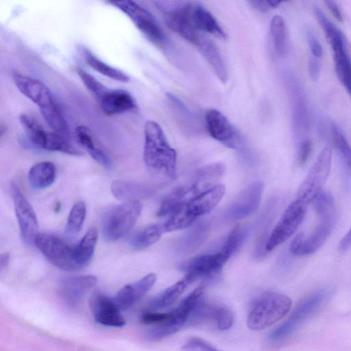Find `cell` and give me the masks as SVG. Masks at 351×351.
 <instances>
[{"instance_id": "obj_47", "label": "cell", "mask_w": 351, "mask_h": 351, "mask_svg": "<svg viewBox=\"0 0 351 351\" xmlns=\"http://www.w3.org/2000/svg\"><path fill=\"white\" fill-rule=\"evenodd\" d=\"M325 3L326 4L327 8L330 11L333 16L339 21H343V15L342 13L337 5V4L332 1H326Z\"/></svg>"}, {"instance_id": "obj_23", "label": "cell", "mask_w": 351, "mask_h": 351, "mask_svg": "<svg viewBox=\"0 0 351 351\" xmlns=\"http://www.w3.org/2000/svg\"><path fill=\"white\" fill-rule=\"evenodd\" d=\"M196 46L211 66L219 80L226 83L228 80L227 69L215 45L203 36Z\"/></svg>"}, {"instance_id": "obj_7", "label": "cell", "mask_w": 351, "mask_h": 351, "mask_svg": "<svg viewBox=\"0 0 351 351\" xmlns=\"http://www.w3.org/2000/svg\"><path fill=\"white\" fill-rule=\"evenodd\" d=\"M327 297L325 290L315 291L302 299L288 318L270 334L273 343H280L289 337L295 330L322 305Z\"/></svg>"}, {"instance_id": "obj_31", "label": "cell", "mask_w": 351, "mask_h": 351, "mask_svg": "<svg viewBox=\"0 0 351 351\" xmlns=\"http://www.w3.org/2000/svg\"><path fill=\"white\" fill-rule=\"evenodd\" d=\"M330 130L332 144L341 158L346 171L351 176V145L343 133L335 123L331 125Z\"/></svg>"}, {"instance_id": "obj_34", "label": "cell", "mask_w": 351, "mask_h": 351, "mask_svg": "<svg viewBox=\"0 0 351 351\" xmlns=\"http://www.w3.org/2000/svg\"><path fill=\"white\" fill-rule=\"evenodd\" d=\"M270 30L276 53L280 56H284L287 47V30L285 21L280 16L276 15L272 18Z\"/></svg>"}, {"instance_id": "obj_21", "label": "cell", "mask_w": 351, "mask_h": 351, "mask_svg": "<svg viewBox=\"0 0 351 351\" xmlns=\"http://www.w3.org/2000/svg\"><path fill=\"white\" fill-rule=\"evenodd\" d=\"M191 17L193 25L199 32L208 33L221 39L227 38L225 31L215 16L202 5L192 3Z\"/></svg>"}, {"instance_id": "obj_18", "label": "cell", "mask_w": 351, "mask_h": 351, "mask_svg": "<svg viewBox=\"0 0 351 351\" xmlns=\"http://www.w3.org/2000/svg\"><path fill=\"white\" fill-rule=\"evenodd\" d=\"M97 280L93 275L65 277L59 283L60 294L68 304L75 306L95 287Z\"/></svg>"}, {"instance_id": "obj_40", "label": "cell", "mask_w": 351, "mask_h": 351, "mask_svg": "<svg viewBox=\"0 0 351 351\" xmlns=\"http://www.w3.org/2000/svg\"><path fill=\"white\" fill-rule=\"evenodd\" d=\"M213 319L221 330L229 329L233 324L234 316L232 311L226 306H219L214 308Z\"/></svg>"}, {"instance_id": "obj_32", "label": "cell", "mask_w": 351, "mask_h": 351, "mask_svg": "<svg viewBox=\"0 0 351 351\" xmlns=\"http://www.w3.org/2000/svg\"><path fill=\"white\" fill-rule=\"evenodd\" d=\"M19 121L31 143L41 149L47 131L42 127L34 117L29 114H21Z\"/></svg>"}, {"instance_id": "obj_46", "label": "cell", "mask_w": 351, "mask_h": 351, "mask_svg": "<svg viewBox=\"0 0 351 351\" xmlns=\"http://www.w3.org/2000/svg\"><path fill=\"white\" fill-rule=\"evenodd\" d=\"M320 72V63L318 58H310L308 62V73L313 80L317 81Z\"/></svg>"}, {"instance_id": "obj_42", "label": "cell", "mask_w": 351, "mask_h": 351, "mask_svg": "<svg viewBox=\"0 0 351 351\" xmlns=\"http://www.w3.org/2000/svg\"><path fill=\"white\" fill-rule=\"evenodd\" d=\"M182 351H218L207 341L199 337L188 339L182 346Z\"/></svg>"}, {"instance_id": "obj_41", "label": "cell", "mask_w": 351, "mask_h": 351, "mask_svg": "<svg viewBox=\"0 0 351 351\" xmlns=\"http://www.w3.org/2000/svg\"><path fill=\"white\" fill-rule=\"evenodd\" d=\"M173 316V310L165 313L147 311L142 314L141 319L143 323L154 326L169 322Z\"/></svg>"}, {"instance_id": "obj_43", "label": "cell", "mask_w": 351, "mask_h": 351, "mask_svg": "<svg viewBox=\"0 0 351 351\" xmlns=\"http://www.w3.org/2000/svg\"><path fill=\"white\" fill-rule=\"evenodd\" d=\"M312 152V142L305 138L298 145L297 162L300 166H303L308 161Z\"/></svg>"}, {"instance_id": "obj_33", "label": "cell", "mask_w": 351, "mask_h": 351, "mask_svg": "<svg viewBox=\"0 0 351 351\" xmlns=\"http://www.w3.org/2000/svg\"><path fill=\"white\" fill-rule=\"evenodd\" d=\"M40 112L45 122L54 132L65 138L68 136V124L58 104L41 110Z\"/></svg>"}, {"instance_id": "obj_14", "label": "cell", "mask_w": 351, "mask_h": 351, "mask_svg": "<svg viewBox=\"0 0 351 351\" xmlns=\"http://www.w3.org/2000/svg\"><path fill=\"white\" fill-rule=\"evenodd\" d=\"M12 79L19 90L36 104L40 110L57 104L50 89L40 80L17 71L12 72Z\"/></svg>"}, {"instance_id": "obj_20", "label": "cell", "mask_w": 351, "mask_h": 351, "mask_svg": "<svg viewBox=\"0 0 351 351\" xmlns=\"http://www.w3.org/2000/svg\"><path fill=\"white\" fill-rule=\"evenodd\" d=\"M99 106L104 114L112 116L135 109L136 103L128 91L114 89L108 90L99 99Z\"/></svg>"}, {"instance_id": "obj_17", "label": "cell", "mask_w": 351, "mask_h": 351, "mask_svg": "<svg viewBox=\"0 0 351 351\" xmlns=\"http://www.w3.org/2000/svg\"><path fill=\"white\" fill-rule=\"evenodd\" d=\"M90 305L97 323L113 327H122L125 325V320L116 306L112 298L97 292L92 295Z\"/></svg>"}, {"instance_id": "obj_5", "label": "cell", "mask_w": 351, "mask_h": 351, "mask_svg": "<svg viewBox=\"0 0 351 351\" xmlns=\"http://www.w3.org/2000/svg\"><path fill=\"white\" fill-rule=\"evenodd\" d=\"M163 14L167 25L183 38L197 45L204 35L193 25L191 17L192 3L182 1L154 2Z\"/></svg>"}, {"instance_id": "obj_49", "label": "cell", "mask_w": 351, "mask_h": 351, "mask_svg": "<svg viewBox=\"0 0 351 351\" xmlns=\"http://www.w3.org/2000/svg\"><path fill=\"white\" fill-rule=\"evenodd\" d=\"M10 260V256L8 253H3L1 254L0 256V268L2 271L4 268H5L8 263Z\"/></svg>"}, {"instance_id": "obj_28", "label": "cell", "mask_w": 351, "mask_h": 351, "mask_svg": "<svg viewBox=\"0 0 351 351\" xmlns=\"http://www.w3.org/2000/svg\"><path fill=\"white\" fill-rule=\"evenodd\" d=\"M98 233L95 228L89 229L80 242L75 245V256L80 269L91 261L97 241Z\"/></svg>"}, {"instance_id": "obj_19", "label": "cell", "mask_w": 351, "mask_h": 351, "mask_svg": "<svg viewBox=\"0 0 351 351\" xmlns=\"http://www.w3.org/2000/svg\"><path fill=\"white\" fill-rule=\"evenodd\" d=\"M225 186L217 184L182 206L189 217L194 221L212 211L225 193Z\"/></svg>"}, {"instance_id": "obj_36", "label": "cell", "mask_w": 351, "mask_h": 351, "mask_svg": "<svg viewBox=\"0 0 351 351\" xmlns=\"http://www.w3.org/2000/svg\"><path fill=\"white\" fill-rule=\"evenodd\" d=\"M245 235L244 228L237 225L228 234L221 251L230 258L242 244Z\"/></svg>"}, {"instance_id": "obj_11", "label": "cell", "mask_w": 351, "mask_h": 351, "mask_svg": "<svg viewBox=\"0 0 351 351\" xmlns=\"http://www.w3.org/2000/svg\"><path fill=\"white\" fill-rule=\"evenodd\" d=\"M307 205L295 199L285 209L265 243V250L271 251L290 238L302 223Z\"/></svg>"}, {"instance_id": "obj_25", "label": "cell", "mask_w": 351, "mask_h": 351, "mask_svg": "<svg viewBox=\"0 0 351 351\" xmlns=\"http://www.w3.org/2000/svg\"><path fill=\"white\" fill-rule=\"evenodd\" d=\"M75 135L80 145L97 162L106 168L112 167L110 158L103 149L97 146L91 132L86 126L78 125L75 128Z\"/></svg>"}, {"instance_id": "obj_24", "label": "cell", "mask_w": 351, "mask_h": 351, "mask_svg": "<svg viewBox=\"0 0 351 351\" xmlns=\"http://www.w3.org/2000/svg\"><path fill=\"white\" fill-rule=\"evenodd\" d=\"M56 174V169L52 162L42 161L34 164L30 168L27 179L32 188L44 189L53 184Z\"/></svg>"}, {"instance_id": "obj_44", "label": "cell", "mask_w": 351, "mask_h": 351, "mask_svg": "<svg viewBox=\"0 0 351 351\" xmlns=\"http://www.w3.org/2000/svg\"><path fill=\"white\" fill-rule=\"evenodd\" d=\"M306 38L312 56L319 59L323 53L319 41L311 30H307Z\"/></svg>"}, {"instance_id": "obj_30", "label": "cell", "mask_w": 351, "mask_h": 351, "mask_svg": "<svg viewBox=\"0 0 351 351\" xmlns=\"http://www.w3.org/2000/svg\"><path fill=\"white\" fill-rule=\"evenodd\" d=\"M83 56L86 64L101 75L121 82H128L130 80V77L127 74L103 62L89 50L84 49Z\"/></svg>"}, {"instance_id": "obj_37", "label": "cell", "mask_w": 351, "mask_h": 351, "mask_svg": "<svg viewBox=\"0 0 351 351\" xmlns=\"http://www.w3.org/2000/svg\"><path fill=\"white\" fill-rule=\"evenodd\" d=\"M77 71L84 86L96 98L100 99L109 90L86 71L78 68Z\"/></svg>"}, {"instance_id": "obj_4", "label": "cell", "mask_w": 351, "mask_h": 351, "mask_svg": "<svg viewBox=\"0 0 351 351\" xmlns=\"http://www.w3.org/2000/svg\"><path fill=\"white\" fill-rule=\"evenodd\" d=\"M291 300L287 295L265 291L252 302L247 317L249 328L263 330L284 317L289 311Z\"/></svg>"}, {"instance_id": "obj_10", "label": "cell", "mask_w": 351, "mask_h": 351, "mask_svg": "<svg viewBox=\"0 0 351 351\" xmlns=\"http://www.w3.org/2000/svg\"><path fill=\"white\" fill-rule=\"evenodd\" d=\"M109 3L125 13L136 27L153 43L160 47L168 44V40L153 15L132 1H110Z\"/></svg>"}, {"instance_id": "obj_13", "label": "cell", "mask_w": 351, "mask_h": 351, "mask_svg": "<svg viewBox=\"0 0 351 351\" xmlns=\"http://www.w3.org/2000/svg\"><path fill=\"white\" fill-rule=\"evenodd\" d=\"M207 129L210 135L230 149H240L241 137L226 117L217 109H209L205 116Z\"/></svg>"}, {"instance_id": "obj_38", "label": "cell", "mask_w": 351, "mask_h": 351, "mask_svg": "<svg viewBox=\"0 0 351 351\" xmlns=\"http://www.w3.org/2000/svg\"><path fill=\"white\" fill-rule=\"evenodd\" d=\"M294 123L295 132L298 137L305 135L308 127V113L305 101H298L295 109Z\"/></svg>"}, {"instance_id": "obj_26", "label": "cell", "mask_w": 351, "mask_h": 351, "mask_svg": "<svg viewBox=\"0 0 351 351\" xmlns=\"http://www.w3.org/2000/svg\"><path fill=\"white\" fill-rule=\"evenodd\" d=\"M111 191L116 198L125 202L139 201L140 198L149 194V190L144 186L123 179L112 182Z\"/></svg>"}, {"instance_id": "obj_39", "label": "cell", "mask_w": 351, "mask_h": 351, "mask_svg": "<svg viewBox=\"0 0 351 351\" xmlns=\"http://www.w3.org/2000/svg\"><path fill=\"white\" fill-rule=\"evenodd\" d=\"M156 280V276L155 274L150 273L138 281L130 284L131 289L136 302L141 300L150 290Z\"/></svg>"}, {"instance_id": "obj_1", "label": "cell", "mask_w": 351, "mask_h": 351, "mask_svg": "<svg viewBox=\"0 0 351 351\" xmlns=\"http://www.w3.org/2000/svg\"><path fill=\"white\" fill-rule=\"evenodd\" d=\"M311 204L319 217V222L307 236L300 233L293 239L289 246V251L293 255L302 256L315 253L323 245L335 228L337 212L332 195L322 191Z\"/></svg>"}, {"instance_id": "obj_9", "label": "cell", "mask_w": 351, "mask_h": 351, "mask_svg": "<svg viewBox=\"0 0 351 351\" xmlns=\"http://www.w3.org/2000/svg\"><path fill=\"white\" fill-rule=\"evenodd\" d=\"M34 245L53 265L65 271H76L80 268L75 256V246L63 239L47 233H38Z\"/></svg>"}, {"instance_id": "obj_45", "label": "cell", "mask_w": 351, "mask_h": 351, "mask_svg": "<svg viewBox=\"0 0 351 351\" xmlns=\"http://www.w3.org/2000/svg\"><path fill=\"white\" fill-rule=\"evenodd\" d=\"M281 1H252L250 3L260 11H266L270 8H276Z\"/></svg>"}, {"instance_id": "obj_3", "label": "cell", "mask_w": 351, "mask_h": 351, "mask_svg": "<svg viewBox=\"0 0 351 351\" xmlns=\"http://www.w3.org/2000/svg\"><path fill=\"white\" fill-rule=\"evenodd\" d=\"M225 166L220 162H215L199 169L189 184L175 188L162 202L157 215H170L178 208L217 184L223 176Z\"/></svg>"}, {"instance_id": "obj_35", "label": "cell", "mask_w": 351, "mask_h": 351, "mask_svg": "<svg viewBox=\"0 0 351 351\" xmlns=\"http://www.w3.org/2000/svg\"><path fill=\"white\" fill-rule=\"evenodd\" d=\"M86 213V205L78 201L71 208L66 221L65 231L69 236L77 234L81 230Z\"/></svg>"}, {"instance_id": "obj_6", "label": "cell", "mask_w": 351, "mask_h": 351, "mask_svg": "<svg viewBox=\"0 0 351 351\" xmlns=\"http://www.w3.org/2000/svg\"><path fill=\"white\" fill-rule=\"evenodd\" d=\"M141 210L140 201L124 202L109 209L103 217L104 238L108 241H114L123 237L134 227Z\"/></svg>"}, {"instance_id": "obj_15", "label": "cell", "mask_w": 351, "mask_h": 351, "mask_svg": "<svg viewBox=\"0 0 351 351\" xmlns=\"http://www.w3.org/2000/svg\"><path fill=\"white\" fill-rule=\"evenodd\" d=\"M229 258L221 251L195 256L182 266L186 272L184 278L190 284L199 278L213 276L221 270Z\"/></svg>"}, {"instance_id": "obj_29", "label": "cell", "mask_w": 351, "mask_h": 351, "mask_svg": "<svg viewBox=\"0 0 351 351\" xmlns=\"http://www.w3.org/2000/svg\"><path fill=\"white\" fill-rule=\"evenodd\" d=\"M163 232L162 223L152 224L134 234L129 243L135 250H143L158 241Z\"/></svg>"}, {"instance_id": "obj_16", "label": "cell", "mask_w": 351, "mask_h": 351, "mask_svg": "<svg viewBox=\"0 0 351 351\" xmlns=\"http://www.w3.org/2000/svg\"><path fill=\"white\" fill-rule=\"evenodd\" d=\"M263 190V184L259 181L254 182L246 186L229 206L228 217L237 220L252 215L260 204Z\"/></svg>"}, {"instance_id": "obj_2", "label": "cell", "mask_w": 351, "mask_h": 351, "mask_svg": "<svg viewBox=\"0 0 351 351\" xmlns=\"http://www.w3.org/2000/svg\"><path fill=\"white\" fill-rule=\"evenodd\" d=\"M144 136L143 159L149 171L156 176L176 178L177 152L169 143L160 125L154 121H147Z\"/></svg>"}, {"instance_id": "obj_8", "label": "cell", "mask_w": 351, "mask_h": 351, "mask_svg": "<svg viewBox=\"0 0 351 351\" xmlns=\"http://www.w3.org/2000/svg\"><path fill=\"white\" fill-rule=\"evenodd\" d=\"M332 150L325 147L317 157L313 166L300 184L295 199L307 206L322 191L331 168Z\"/></svg>"}, {"instance_id": "obj_22", "label": "cell", "mask_w": 351, "mask_h": 351, "mask_svg": "<svg viewBox=\"0 0 351 351\" xmlns=\"http://www.w3.org/2000/svg\"><path fill=\"white\" fill-rule=\"evenodd\" d=\"M336 74L351 97V61L348 54L345 41L331 45Z\"/></svg>"}, {"instance_id": "obj_12", "label": "cell", "mask_w": 351, "mask_h": 351, "mask_svg": "<svg viewBox=\"0 0 351 351\" xmlns=\"http://www.w3.org/2000/svg\"><path fill=\"white\" fill-rule=\"evenodd\" d=\"M10 190L21 237L27 244L34 243L38 234L34 210L17 185L11 183Z\"/></svg>"}, {"instance_id": "obj_48", "label": "cell", "mask_w": 351, "mask_h": 351, "mask_svg": "<svg viewBox=\"0 0 351 351\" xmlns=\"http://www.w3.org/2000/svg\"><path fill=\"white\" fill-rule=\"evenodd\" d=\"M351 247V227L347 233L340 241L338 249L341 252H344Z\"/></svg>"}, {"instance_id": "obj_27", "label": "cell", "mask_w": 351, "mask_h": 351, "mask_svg": "<svg viewBox=\"0 0 351 351\" xmlns=\"http://www.w3.org/2000/svg\"><path fill=\"white\" fill-rule=\"evenodd\" d=\"M189 282L184 278L154 297L149 303V311H158L173 305L183 293Z\"/></svg>"}]
</instances>
